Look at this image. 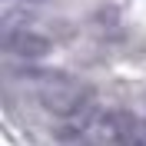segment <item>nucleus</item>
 <instances>
[{"instance_id":"obj_1","label":"nucleus","mask_w":146,"mask_h":146,"mask_svg":"<svg viewBox=\"0 0 146 146\" xmlns=\"http://www.w3.org/2000/svg\"><path fill=\"white\" fill-rule=\"evenodd\" d=\"M30 93H33L40 106L50 110L53 116L60 119H70L76 113H86L93 110V93L90 86H83L80 80H73L66 73H56V70H27L23 73Z\"/></svg>"},{"instance_id":"obj_2","label":"nucleus","mask_w":146,"mask_h":146,"mask_svg":"<svg viewBox=\"0 0 146 146\" xmlns=\"http://www.w3.org/2000/svg\"><path fill=\"white\" fill-rule=\"evenodd\" d=\"M3 50L20 60H36V56H46L50 53V43L46 36L33 33V30H17V27H3Z\"/></svg>"}]
</instances>
